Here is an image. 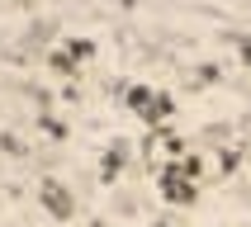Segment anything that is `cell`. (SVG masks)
<instances>
[{
  "label": "cell",
  "instance_id": "cell-1",
  "mask_svg": "<svg viewBox=\"0 0 251 227\" xmlns=\"http://www.w3.org/2000/svg\"><path fill=\"white\" fill-rule=\"evenodd\" d=\"M161 194L176 199V204H190L195 199V161L185 156L180 170H161Z\"/></svg>",
  "mask_w": 251,
  "mask_h": 227
},
{
  "label": "cell",
  "instance_id": "cell-2",
  "mask_svg": "<svg viewBox=\"0 0 251 227\" xmlns=\"http://www.w3.org/2000/svg\"><path fill=\"white\" fill-rule=\"evenodd\" d=\"M133 109H147V118H166L171 114V99L166 95H152V90H128Z\"/></svg>",
  "mask_w": 251,
  "mask_h": 227
},
{
  "label": "cell",
  "instance_id": "cell-3",
  "mask_svg": "<svg viewBox=\"0 0 251 227\" xmlns=\"http://www.w3.org/2000/svg\"><path fill=\"white\" fill-rule=\"evenodd\" d=\"M242 57H247V62H251V38H242Z\"/></svg>",
  "mask_w": 251,
  "mask_h": 227
}]
</instances>
